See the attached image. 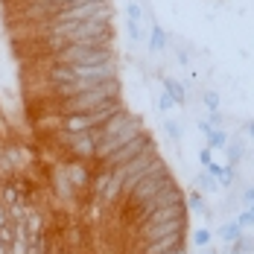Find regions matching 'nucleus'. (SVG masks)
<instances>
[{"mask_svg":"<svg viewBox=\"0 0 254 254\" xmlns=\"http://www.w3.org/2000/svg\"><path fill=\"white\" fill-rule=\"evenodd\" d=\"M243 204H246V207H254V184L243 187Z\"/></svg>","mask_w":254,"mask_h":254,"instance_id":"24","label":"nucleus"},{"mask_svg":"<svg viewBox=\"0 0 254 254\" xmlns=\"http://www.w3.org/2000/svg\"><path fill=\"white\" fill-rule=\"evenodd\" d=\"M184 202H187V210H193V213H210V210H207V204H204L202 190H193Z\"/></svg>","mask_w":254,"mask_h":254,"instance_id":"14","label":"nucleus"},{"mask_svg":"<svg viewBox=\"0 0 254 254\" xmlns=\"http://www.w3.org/2000/svg\"><path fill=\"white\" fill-rule=\"evenodd\" d=\"M246 134L254 140V120H246Z\"/></svg>","mask_w":254,"mask_h":254,"instance_id":"28","label":"nucleus"},{"mask_svg":"<svg viewBox=\"0 0 254 254\" xmlns=\"http://www.w3.org/2000/svg\"><path fill=\"white\" fill-rule=\"evenodd\" d=\"M146 149H155V140L146 134V131H140L134 140H128L126 146H120L117 152H111V155H105L102 161H97V164H102V167H123V164H128L131 158H137L140 152H146Z\"/></svg>","mask_w":254,"mask_h":254,"instance_id":"3","label":"nucleus"},{"mask_svg":"<svg viewBox=\"0 0 254 254\" xmlns=\"http://www.w3.org/2000/svg\"><path fill=\"white\" fill-rule=\"evenodd\" d=\"M234 178H237V170L228 164V167H222V170H219L216 181H219V187H231V184H234Z\"/></svg>","mask_w":254,"mask_h":254,"instance_id":"17","label":"nucleus"},{"mask_svg":"<svg viewBox=\"0 0 254 254\" xmlns=\"http://www.w3.org/2000/svg\"><path fill=\"white\" fill-rule=\"evenodd\" d=\"M202 254H219V252H216V249H210V246H207V249H202Z\"/></svg>","mask_w":254,"mask_h":254,"instance_id":"30","label":"nucleus"},{"mask_svg":"<svg viewBox=\"0 0 254 254\" xmlns=\"http://www.w3.org/2000/svg\"><path fill=\"white\" fill-rule=\"evenodd\" d=\"M158 108H161V111H170V108H176V100H173V97L164 91V94L158 97Z\"/></svg>","mask_w":254,"mask_h":254,"instance_id":"23","label":"nucleus"},{"mask_svg":"<svg viewBox=\"0 0 254 254\" xmlns=\"http://www.w3.org/2000/svg\"><path fill=\"white\" fill-rule=\"evenodd\" d=\"M114 29L111 24H100V21H79L76 32L67 38V44H85V47H111Z\"/></svg>","mask_w":254,"mask_h":254,"instance_id":"2","label":"nucleus"},{"mask_svg":"<svg viewBox=\"0 0 254 254\" xmlns=\"http://www.w3.org/2000/svg\"><path fill=\"white\" fill-rule=\"evenodd\" d=\"M126 21H143V9H140V3H126Z\"/></svg>","mask_w":254,"mask_h":254,"instance_id":"18","label":"nucleus"},{"mask_svg":"<svg viewBox=\"0 0 254 254\" xmlns=\"http://www.w3.org/2000/svg\"><path fill=\"white\" fill-rule=\"evenodd\" d=\"M76 79H85V82H108V79H117V64L114 62H105V64H76L73 67Z\"/></svg>","mask_w":254,"mask_h":254,"instance_id":"4","label":"nucleus"},{"mask_svg":"<svg viewBox=\"0 0 254 254\" xmlns=\"http://www.w3.org/2000/svg\"><path fill=\"white\" fill-rule=\"evenodd\" d=\"M204 140H207V149H213V152H216V149H225V146H228V131H225V128H213L210 126V131H207V134H204Z\"/></svg>","mask_w":254,"mask_h":254,"instance_id":"8","label":"nucleus"},{"mask_svg":"<svg viewBox=\"0 0 254 254\" xmlns=\"http://www.w3.org/2000/svg\"><path fill=\"white\" fill-rule=\"evenodd\" d=\"M202 105L207 108V114H210V111H219V108H222V100H219L216 91H204L202 94Z\"/></svg>","mask_w":254,"mask_h":254,"instance_id":"15","label":"nucleus"},{"mask_svg":"<svg viewBox=\"0 0 254 254\" xmlns=\"http://www.w3.org/2000/svg\"><path fill=\"white\" fill-rule=\"evenodd\" d=\"M178 246H184V231L158 237V240H146L143 249H140V254H164V252H170V249H178Z\"/></svg>","mask_w":254,"mask_h":254,"instance_id":"6","label":"nucleus"},{"mask_svg":"<svg viewBox=\"0 0 254 254\" xmlns=\"http://www.w3.org/2000/svg\"><path fill=\"white\" fill-rule=\"evenodd\" d=\"M216 234H219V240H222V243H234V240H240V237H243V225H240L237 219H228V222H222V225H219Z\"/></svg>","mask_w":254,"mask_h":254,"instance_id":"9","label":"nucleus"},{"mask_svg":"<svg viewBox=\"0 0 254 254\" xmlns=\"http://www.w3.org/2000/svg\"><path fill=\"white\" fill-rule=\"evenodd\" d=\"M62 128L70 131V134H85V131L94 128V120H91L88 111L85 114H67V117H62Z\"/></svg>","mask_w":254,"mask_h":254,"instance_id":"7","label":"nucleus"},{"mask_svg":"<svg viewBox=\"0 0 254 254\" xmlns=\"http://www.w3.org/2000/svg\"><path fill=\"white\" fill-rule=\"evenodd\" d=\"M170 181H173V176H170L167 164H158L152 173H146V176L134 184V190L128 193V210H131V207H140L146 199H152L155 193H158L164 184H170Z\"/></svg>","mask_w":254,"mask_h":254,"instance_id":"1","label":"nucleus"},{"mask_svg":"<svg viewBox=\"0 0 254 254\" xmlns=\"http://www.w3.org/2000/svg\"><path fill=\"white\" fill-rule=\"evenodd\" d=\"M164 91L176 100V105H184L187 102V91H184V85L178 79H164Z\"/></svg>","mask_w":254,"mask_h":254,"instance_id":"11","label":"nucleus"},{"mask_svg":"<svg viewBox=\"0 0 254 254\" xmlns=\"http://www.w3.org/2000/svg\"><path fill=\"white\" fill-rule=\"evenodd\" d=\"M196 187H199L202 193H210V196H213V193L219 190V181H216V178L204 170V173H199V176H196Z\"/></svg>","mask_w":254,"mask_h":254,"instance_id":"12","label":"nucleus"},{"mask_svg":"<svg viewBox=\"0 0 254 254\" xmlns=\"http://www.w3.org/2000/svg\"><path fill=\"white\" fill-rule=\"evenodd\" d=\"M225 155H228V164L231 167H237L240 161H243V155H246V149H243V140H228V146H225Z\"/></svg>","mask_w":254,"mask_h":254,"instance_id":"13","label":"nucleus"},{"mask_svg":"<svg viewBox=\"0 0 254 254\" xmlns=\"http://www.w3.org/2000/svg\"><path fill=\"white\" fill-rule=\"evenodd\" d=\"M164 131H167L170 140H181V126H178L176 120H164Z\"/></svg>","mask_w":254,"mask_h":254,"instance_id":"20","label":"nucleus"},{"mask_svg":"<svg viewBox=\"0 0 254 254\" xmlns=\"http://www.w3.org/2000/svg\"><path fill=\"white\" fill-rule=\"evenodd\" d=\"M9 222H12V219H9V207L0 202V228H3V225H9Z\"/></svg>","mask_w":254,"mask_h":254,"instance_id":"27","label":"nucleus"},{"mask_svg":"<svg viewBox=\"0 0 254 254\" xmlns=\"http://www.w3.org/2000/svg\"><path fill=\"white\" fill-rule=\"evenodd\" d=\"M126 29H128V38H131V41H140V38H146L143 26L137 24V21H126Z\"/></svg>","mask_w":254,"mask_h":254,"instance_id":"19","label":"nucleus"},{"mask_svg":"<svg viewBox=\"0 0 254 254\" xmlns=\"http://www.w3.org/2000/svg\"><path fill=\"white\" fill-rule=\"evenodd\" d=\"M164 254H187V246H178V249H170V252H164Z\"/></svg>","mask_w":254,"mask_h":254,"instance_id":"29","label":"nucleus"},{"mask_svg":"<svg viewBox=\"0 0 254 254\" xmlns=\"http://www.w3.org/2000/svg\"><path fill=\"white\" fill-rule=\"evenodd\" d=\"M210 161H213V149H207V146H204V149H199V164H202V167H207Z\"/></svg>","mask_w":254,"mask_h":254,"instance_id":"25","label":"nucleus"},{"mask_svg":"<svg viewBox=\"0 0 254 254\" xmlns=\"http://www.w3.org/2000/svg\"><path fill=\"white\" fill-rule=\"evenodd\" d=\"M222 120H225V117H222L219 111H210V117H207V123H210L213 128H222Z\"/></svg>","mask_w":254,"mask_h":254,"instance_id":"26","label":"nucleus"},{"mask_svg":"<svg viewBox=\"0 0 254 254\" xmlns=\"http://www.w3.org/2000/svg\"><path fill=\"white\" fill-rule=\"evenodd\" d=\"M12 240H15V231H12V222H9V225L0 228V246H12Z\"/></svg>","mask_w":254,"mask_h":254,"instance_id":"22","label":"nucleus"},{"mask_svg":"<svg viewBox=\"0 0 254 254\" xmlns=\"http://www.w3.org/2000/svg\"><path fill=\"white\" fill-rule=\"evenodd\" d=\"M3 178H6V176H3V170H0V181H3Z\"/></svg>","mask_w":254,"mask_h":254,"instance_id":"31","label":"nucleus"},{"mask_svg":"<svg viewBox=\"0 0 254 254\" xmlns=\"http://www.w3.org/2000/svg\"><path fill=\"white\" fill-rule=\"evenodd\" d=\"M237 222H240L243 228H252V225H254V207H246V210L237 216Z\"/></svg>","mask_w":254,"mask_h":254,"instance_id":"21","label":"nucleus"},{"mask_svg":"<svg viewBox=\"0 0 254 254\" xmlns=\"http://www.w3.org/2000/svg\"><path fill=\"white\" fill-rule=\"evenodd\" d=\"M210 240H213V231H210V228H196V231H193V246L207 249V246H210Z\"/></svg>","mask_w":254,"mask_h":254,"instance_id":"16","label":"nucleus"},{"mask_svg":"<svg viewBox=\"0 0 254 254\" xmlns=\"http://www.w3.org/2000/svg\"><path fill=\"white\" fill-rule=\"evenodd\" d=\"M146 41H149V50L152 53H164L167 44H170V38H167V32H164L161 26H152V32L146 35Z\"/></svg>","mask_w":254,"mask_h":254,"instance_id":"10","label":"nucleus"},{"mask_svg":"<svg viewBox=\"0 0 254 254\" xmlns=\"http://www.w3.org/2000/svg\"><path fill=\"white\" fill-rule=\"evenodd\" d=\"M62 167H64V176L70 178V184H73L76 190H88V184H91V164H88V161L70 158V161H64Z\"/></svg>","mask_w":254,"mask_h":254,"instance_id":"5","label":"nucleus"}]
</instances>
